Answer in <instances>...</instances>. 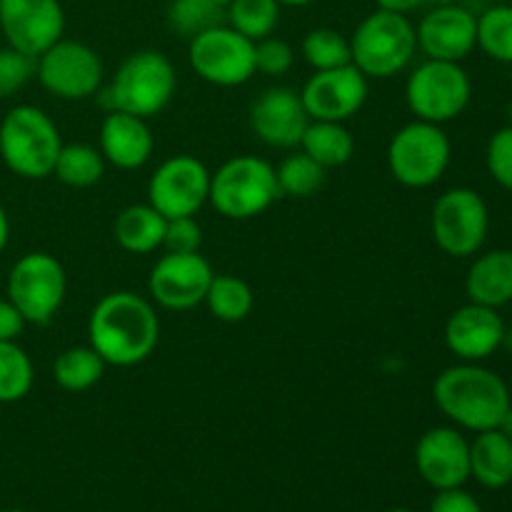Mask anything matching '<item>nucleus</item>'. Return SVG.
<instances>
[{
    "label": "nucleus",
    "instance_id": "obj_1",
    "mask_svg": "<svg viewBox=\"0 0 512 512\" xmlns=\"http://www.w3.org/2000/svg\"><path fill=\"white\" fill-rule=\"evenodd\" d=\"M90 348L115 368H133L155 353L160 320L153 300L130 290H115L93 305L88 318Z\"/></svg>",
    "mask_w": 512,
    "mask_h": 512
},
{
    "label": "nucleus",
    "instance_id": "obj_2",
    "mask_svg": "<svg viewBox=\"0 0 512 512\" xmlns=\"http://www.w3.org/2000/svg\"><path fill=\"white\" fill-rule=\"evenodd\" d=\"M433 400L460 430L483 433L498 428L510 410V388L495 370L480 363H458L435 378Z\"/></svg>",
    "mask_w": 512,
    "mask_h": 512
},
{
    "label": "nucleus",
    "instance_id": "obj_3",
    "mask_svg": "<svg viewBox=\"0 0 512 512\" xmlns=\"http://www.w3.org/2000/svg\"><path fill=\"white\" fill-rule=\"evenodd\" d=\"M175 88H178V75L168 55L160 50H138L115 70L103 93V105L108 110H123L148 120L168 108Z\"/></svg>",
    "mask_w": 512,
    "mask_h": 512
},
{
    "label": "nucleus",
    "instance_id": "obj_4",
    "mask_svg": "<svg viewBox=\"0 0 512 512\" xmlns=\"http://www.w3.org/2000/svg\"><path fill=\"white\" fill-rule=\"evenodd\" d=\"M60 148L58 125L35 105H15L0 123V158L18 178H50Z\"/></svg>",
    "mask_w": 512,
    "mask_h": 512
},
{
    "label": "nucleus",
    "instance_id": "obj_5",
    "mask_svg": "<svg viewBox=\"0 0 512 512\" xmlns=\"http://www.w3.org/2000/svg\"><path fill=\"white\" fill-rule=\"evenodd\" d=\"M353 65L368 80H388L403 73L418 53V35L408 15L375 10L350 35Z\"/></svg>",
    "mask_w": 512,
    "mask_h": 512
},
{
    "label": "nucleus",
    "instance_id": "obj_6",
    "mask_svg": "<svg viewBox=\"0 0 512 512\" xmlns=\"http://www.w3.org/2000/svg\"><path fill=\"white\" fill-rule=\"evenodd\" d=\"M280 195L275 168L255 155H235L210 175L213 208L228 220H250L263 215Z\"/></svg>",
    "mask_w": 512,
    "mask_h": 512
},
{
    "label": "nucleus",
    "instance_id": "obj_7",
    "mask_svg": "<svg viewBox=\"0 0 512 512\" xmlns=\"http://www.w3.org/2000/svg\"><path fill=\"white\" fill-rule=\"evenodd\" d=\"M453 145L443 125L415 118L390 138L388 168L390 175L405 188H430L450 168Z\"/></svg>",
    "mask_w": 512,
    "mask_h": 512
},
{
    "label": "nucleus",
    "instance_id": "obj_8",
    "mask_svg": "<svg viewBox=\"0 0 512 512\" xmlns=\"http://www.w3.org/2000/svg\"><path fill=\"white\" fill-rule=\"evenodd\" d=\"M473 98V83L460 63L425 58L405 83V100L425 123L445 125L465 113Z\"/></svg>",
    "mask_w": 512,
    "mask_h": 512
},
{
    "label": "nucleus",
    "instance_id": "obj_9",
    "mask_svg": "<svg viewBox=\"0 0 512 512\" xmlns=\"http://www.w3.org/2000/svg\"><path fill=\"white\" fill-rule=\"evenodd\" d=\"M68 275L55 255L35 250L15 260L8 273V300L28 325H48L63 308Z\"/></svg>",
    "mask_w": 512,
    "mask_h": 512
},
{
    "label": "nucleus",
    "instance_id": "obj_10",
    "mask_svg": "<svg viewBox=\"0 0 512 512\" xmlns=\"http://www.w3.org/2000/svg\"><path fill=\"white\" fill-rule=\"evenodd\" d=\"M433 240L450 258H473L483 250L490 230V210L473 188H450L430 213Z\"/></svg>",
    "mask_w": 512,
    "mask_h": 512
},
{
    "label": "nucleus",
    "instance_id": "obj_11",
    "mask_svg": "<svg viewBox=\"0 0 512 512\" xmlns=\"http://www.w3.org/2000/svg\"><path fill=\"white\" fill-rule=\"evenodd\" d=\"M35 78L55 98L88 100L103 88L105 68L90 45L60 38L35 58Z\"/></svg>",
    "mask_w": 512,
    "mask_h": 512
},
{
    "label": "nucleus",
    "instance_id": "obj_12",
    "mask_svg": "<svg viewBox=\"0 0 512 512\" xmlns=\"http://www.w3.org/2000/svg\"><path fill=\"white\" fill-rule=\"evenodd\" d=\"M190 68L210 85L238 88L255 75V43L228 23L190 38Z\"/></svg>",
    "mask_w": 512,
    "mask_h": 512
},
{
    "label": "nucleus",
    "instance_id": "obj_13",
    "mask_svg": "<svg viewBox=\"0 0 512 512\" xmlns=\"http://www.w3.org/2000/svg\"><path fill=\"white\" fill-rule=\"evenodd\" d=\"M210 170L195 155L163 160L148 183V203L165 218L195 215L210 198Z\"/></svg>",
    "mask_w": 512,
    "mask_h": 512
},
{
    "label": "nucleus",
    "instance_id": "obj_14",
    "mask_svg": "<svg viewBox=\"0 0 512 512\" xmlns=\"http://www.w3.org/2000/svg\"><path fill=\"white\" fill-rule=\"evenodd\" d=\"M213 268L200 253H165L148 275V295L165 310H193L205 303Z\"/></svg>",
    "mask_w": 512,
    "mask_h": 512
},
{
    "label": "nucleus",
    "instance_id": "obj_15",
    "mask_svg": "<svg viewBox=\"0 0 512 512\" xmlns=\"http://www.w3.org/2000/svg\"><path fill=\"white\" fill-rule=\"evenodd\" d=\"M65 33L60 0H0V35L15 50L38 58Z\"/></svg>",
    "mask_w": 512,
    "mask_h": 512
},
{
    "label": "nucleus",
    "instance_id": "obj_16",
    "mask_svg": "<svg viewBox=\"0 0 512 512\" xmlns=\"http://www.w3.org/2000/svg\"><path fill=\"white\" fill-rule=\"evenodd\" d=\"M368 78L353 63L333 70H315L305 80L300 98L310 120H335L345 123L360 113L368 100Z\"/></svg>",
    "mask_w": 512,
    "mask_h": 512
},
{
    "label": "nucleus",
    "instance_id": "obj_17",
    "mask_svg": "<svg viewBox=\"0 0 512 512\" xmlns=\"http://www.w3.org/2000/svg\"><path fill=\"white\" fill-rule=\"evenodd\" d=\"M250 130L260 143L278 150H295L303 140L310 115L305 110L300 90L288 85H273L263 90L250 105Z\"/></svg>",
    "mask_w": 512,
    "mask_h": 512
},
{
    "label": "nucleus",
    "instance_id": "obj_18",
    "mask_svg": "<svg viewBox=\"0 0 512 512\" xmlns=\"http://www.w3.org/2000/svg\"><path fill=\"white\" fill-rule=\"evenodd\" d=\"M415 468L433 490L460 488L470 480V440L455 425H438L420 435Z\"/></svg>",
    "mask_w": 512,
    "mask_h": 512
},
{
    "label": "nucleus",
    "instance_id": "obj_19",
    "mask_svg": "<svg viewBox=\"0 0 512 512\" xmlns=\"http://www.w3.org/2000/svg\"><path fill=\"white\" fill-rule=\"evenodd\" d=\"M415 35L428 60L463 63L478 48V18L460 3L435 5L415 25Z\"/></svg>",
    "mask_w": 512,
    "mask_h": 512
},
{
    "label": "nucleus",
    "instance_id": "obj_20",
    "mask_svg": "<svg viewBox=\"0 0 512 512\" xmlns=\"http://www.w3.org/2000/svg\"><path fill=\"white\" fill-rule=\"evenodd\" d=\"M505 320L495 308L465 303L445 323V345L460 363H483L503 348Z\"/></svg>",
    "mask_w": 512,
    "mask_h": 512
},
{
    "label": "nucleus",
    "instance_id": "obj_21",
    "mask_svg": "<svg viewBox=\"0 0 512 512\" xmlns=\"http://www.w3.org/2000/svg\"><path fill=\"white\" fill-rule=\"evenodd\" d=\"M98 150L105 163L118 170H138L153 158L155 138L148 128V120L123 110H108L100 123Z\"/></svg>",
    "mask_w": 512,
    "mask_h": 512
},
{
    "label": "nucleus",
    "instance_id": "obj_22",
    "mask_svg": "<svg viewBox=\"0 0 512 512\" xmlns=\"http://www.w3.org/2000/svg\"><path fill=\"white\" fill-rule=\"evenodd\" d=\"M465 295L468 303L485 308H505L512 303V250H488L478 253L465 275Z\"/></svg>",
    "mask_w": 512,
    "mask_h": 512
},
{
    "label": "nucleus",
    "instance_id": "obj_23",
    "mask_svg": "<svg viewBox=\"0 0 512 512\" xmlns=\"http://www.w3.org/2000/svg\"><path fill=\"white\" fill-rule=\"evenodd\" d=\"M470 478L488 490H503L512 483V438L503 430L475 433L470 443Z\"/></svg>",
    "mask_w": 512,
    "mask_h": 512
},
{
    "label": "nucleus",
    "instance_id": "obj_24",
    "mask_svg": "<svg viewBox=\"0 0 512 512\" xmlns=\"http://www.w3.org/2000/svg\"><path fill=\"white\" fill-rule=\"evenodd\" d=\"M165 223H168V218L160 215L150 203L128 205V208L120 210V215L115 218V243H118L125 253H155L158 248H163Z\"/></svg>",
    "mask_w": 512,
    "mask_h": 512
},
{
    "label": "nucleus",
    "instance_id": "obj_25",
    "mask_svg": "<svg viewBox=\"0 0 512 512\" xmlns=\"http://www.w3.org/2000/svg\"><path fill=\"white\" fill-rule=\"evenodd\" d=\"M298 148L305 155H310L315 163L323 165L325 170L340 168V165L350 163V158L355 155V138L345 128V123H335V120H310Z\"/></svg>",
    "mask_w": 512,
    "mask_h": 512
},
{
    "label": "nucleus",
    "instance_id": "obj_26",
    "mask_svg": "<svg viewBox=\"0 0 512 512\" xmlns=\"http://www.w3.org/2000/svg\"><path fill=\"white\" fill-rule=\"evenodd\" d=\"M210 315L220 323H243L253 313L255 295L253 288L243 278L230 273L213 275L210 288L205 293V303Z\"/></svg>",
    "mask_w": 512,
    "mask_h": 512
},
{
    "label": "nucleus",
    "instance_id": "obj_27",
    "mask_svg": "<svg viewBox=\"0 0 512 512\" xmlns=\"http://www.w3.org/2000/svg\"><path fill=\"white\" fill-rule=\"evenodd\" d=\"M105 368V360L90 345H75L55 358L53 378L68 393H85L103 380Z\"/></svg>",
    "mask_w": 512,
    "mask_h": 512
},
{
    "label": "nucleus",
    "instance_id": "obj_28",
    "mask_svg": "<svg viewBox=\"0 0 512 512\" xmlns=\"http://www.w3.org/2000/svg\"><path fill=\"white\" fill-rule=\"evenodd\" d=\"M105 158L95 145L63 143L53 175L68 188H93L105 175Z\"/></svg>",
    "mask_w": 512,
    "mask_h": 512
},
{
    "label": "nucleus",
    "instance_id": "obj_29",
    "mask_svg": "<svg viewBox=\"0 0 512 512\" xmlns=\"http://www.w3.org/2000/svg\"><path fill=\"white\" fill-rule=\"evenodd\" d=\"M280 8L283 5L278 0H233L225 8V23L248 40L258 43V40L273 35L278 28Z\"/></svg>",
    "mask_w": 512,
    "mask_h": 512
},
{
    "label": "nucleus",
    "instance_id": "obj_30",
    "mask_svg": "<svg viewBox=\"0 0 512 512\" xmlns=\"http://www.w3.org/2000/svg\"><path fill=\"white\" fill-rule=\"evenodd\" d=\"M33 360L18 345V340L0 343V403L10 405L23 400L33 390Z\"/></svg>",
    "mask_w": 512,
    "mask_h": 512
},
{
    "label": "nucleus",
    "instance_id": "obj_31",
    "mask_svg": "<svg viewBox=\"0 0 512 512\" xmlns=\"http://www.w3.org/2000/svg\"><path fill=\"white\" fill-rule=\"evenodd\" d=\"M275 175H278L280 195H290V198H310L325 183L323 165L315 163L300 148H295L288 158H283V163L275 168Z\"/></svg>",
    "mask_w": 512,
    "mask_h": 512
},
{
    "label": "nucleus",
    "instance_id": "obj_32",
    "mask_svg": "<svg viewBox=\"0 0 512 512\" xmlns=\"http://www.w3.org/2000/svg\"><path fill=\"white\" fill-rule=\"evenodd\" d=\"M305 63L313 70H333L353 63L350 53V38H345L340 30L333 28H315L310 30L300 45Z\"/></svg>",
    "mask_w": 512,
    "mask_h": 512
},
{
    "label": "nucleus",
    "instance_id": "obj_33",
    "mask_svg": "<svg viewBox=\"0 0 512 512\" xmlns=\"http://www.w3.org/2000/svg\"><path fill=\"white\" fill-rule=\"evenodd\" d=\"M478 48L488 58L512 65V5H493L480 15Z\"/></svg>",
    "mask_w": 512,
    "mask_h": 512
},
{
    "label": "nucleus",
    "instance_id": "obj_34",
    "mask_svg": "<svg viewBox=\"0 0 512 512\" xmlns=\"http://www.w3.org/2000/svg\"><path fill=\"white\" fill-rule=\"evenodd\" d=\"M170 28L185 38H195L203 30L225 23V10L215 8L208 0H173L168 8Z\"/></svg>",
    "mask_w": 512,
    "mask_h": 512
},
{
    "label": "nucleus",
    "instance_id": "obj_35",
    "mask_svg": "<svg viewBox=\"0 0 512 512\" xmlns=\"http://www.w3.org/2000/svg\"><path fill=\"white\" fill-rule=\"evenodd\" d=\"M35 78L33 55L15 50L10 45L0 48V100L20 93Z\"/></svg>",
    "mask_w": 512,
    "mask_h": 512
},
{
    "label": "nucleus",
    "instance_id": "obj_36",
    "mask_svg": "<svg viewBox=\"0 0 512 512\" xmlns=\"http://www.w3.org/2000/svg\"><path fill=\"white\" fill-rule=\"evenodd\" d=\"M485 165L488 173L500 188L512 193V125L495 130L485 148Z\"/></svg>",
    "mask_w": 512,
    "mask_h": 512
},
{
    "label": "nucleus",
    "instance_id": "obj_37",
    "mask_svg": "<svg viewBox=\"0 0 512 512\" xmlns=\"http://www.w3.org/2000/svg\"><path fill=\"white\" fill-rule=\"evenodd\" d=\"M293 63L295 50L290 48L288 40L268 35V38L255 43V73H263L268 78H280V75L290 73Z\"/></svg>",
    "mask_w": 512,
    "mask_h": 512
},
{
    "label": "nucleus",
    "instance_id": "obj_38",
    "mask_svg": "<svg viewBox=\"0 0 512 512\" xmlns=\"http://www.w3.org/2000/svg\"><path fill=\"white\" fill-rule=\"evenodd\" d=\"M200 245H203V228L195 220V215L170 218L165 223V253H200Z\"/></svg>",
    "mask_w": 512,
    "mask_h": 512
},
{
    "label": "nucleus",
    "instance_id": "obj_39",
    "mask_svg": "<svg viewBox=\"0 0 512 512\" xmlns=\"http://www.w3.org/2000/svg\"><path fill=\"white\" fill-rule=\"evenodd\" d=\"M430 512H483L478 498L470 495L468 490L448 488V490H435V498L430 503Z\"/></svg>",
    "mask_w": 512,
    "mask_h": 512
},
{
    "label": "nucleus",
    "instance_id": "obj_40",
    "mask_svg": "<svg viewBox=\"0 0 512 512\" xmlns=\"http://www.w3.org/2000/svg\"><path fill=\"white\" fill-rule=\"evenodd\" d=\"M25 318L8 298H0V343L18 340L25 330Z\"/></svg>",
    "mask_w": 512,
    "mask_h": 512
},
{
    "label": "nucleus",
    "instance_id": "obj_41",
    "mask_svg": "<svg viewBox=\"0 0 512 512\" xmlns=\"http://www.w3.org/2000/svg\"><path fill=\"white\" fill-rule=\"evenodd\" d=\"M380 10H390V13H400V15H408L413 10H418L425 0H375Z\"/></svg>",
    "mask_w": 512,
    "mask_h": 512
},
{
    "label": "nucleus",
    "instance_id": "obj_42",
    "mask_svg": "<svg viewBox=\"0 0 512 512\" xmlns=\"http://www.w3.org/2000/svg\"><path fill=\"white\" fill-rule=\"evenodd\" d=\"M8 240H10V220H8V213H5V208L0 205V253L5 250Z\"/></svg>",
    "mask_w": 512,
    "mask_h": 512
},
{
    "label": "nucleus",
    "instance_id": "obj_43",
    "mask_svg": "<svg viewBox=\"0 0 512 512\" xmlns=\"http://www.w3.org/2000/svg\"><path fill=\"white\" fill-rule=\"evenodd\" d=\"M498 430H503V433L508 435V438H512V405H510V410H508V413H505V418L500 420Z\"/></svg>",
    "mask_w": 512,
    "mask_h": 512
},
{
    "label": "nucleus",
    "instance_id": "obj_44",
    "mask_svg": "<svg viewBox=\"0 0 512 512\" xmlns=\"http://www.w3.org/2000/svg\"><path fill=\"white\" fill-rule=\"evenodd\" d=\"M280 5H290V8H303V5L315 3V0H278Z\"/></svg>",
    "mask_w": 512,
    "mask_h": 512
},
{
    "label": "nucleus",
    "instance_id": "obj_45",
    "mask_svg": "<svg viewBox=\"0 0 512 512\" xmlns=\"http://www.w3.org/2000/svg\"><path fill=\"white\" fill-rule=\"evenodd\" d=\"M500 350H508V353H512V328H505L503 348H500Z\"/></svg>",
    "mask_w": 512,
    "mask_h": 512
},
{
    "label": "nucleus",
    "instance_id": "obj_46",
    "mask_svg": "<svg viewBox=\"0 0 512 512\" xmlns=\"http://www.w3.org/2000/svg\"><path fill=\"white\" fill-rule=\"evenodd\" d=\"M208 3H213L215 8H223V10H225L230 3H233V0H208Z\"/></svg>",
    "mask_w": 512,
    "mask_h": 512
},
{
    "label": "nucleus",
    "instance_id": "obj_47",
    "mask_svg": "<svg viewBox=\"0 0 512 512\" xmlns=\"http://www.w3.org/2000/svg\"><path fill=\"white\" fill-rule=\"evenodd\" d=\"M435 5H455V3H460V0H433Z\"/></svg>",
    "mask_w": 512,
    "mask_h": 512
},
{
    "label": "nucleus",
    "instance_id": "obj_48",
    "mask_svg": "<svg viewBox=\"0 0 512 512\" xmlns=\"http://www.w3.org/2000/svg\"><path fill=\"white\" fill-rule=\"evenodd\" d=\"M508 125H512V103L508 105Z\"/></svg>",
    "mask_w": 512,
    "mask_h": 512
},
{
    "label": "nucleus",
    "instance_id": "obj_49",
    "mask_svg": "<svg viewBox=\"0 0 512 512\" xmlns=\"http://www.w3.org/2000/svg\"><path fill=\"white\" fill-rule=\"evenodd\" d=\"M388 512H413V510H408V508H393V510H388Z\"/></svg>",
    "mask_w": 512,
    "mask_h": 512
},
{
    "label": "nucleus",
    "instance_id": "obj_50",
    "mask_svg": "<svg viewBox=\"0 0 512 512\" xmlns=\"http://www.w3.org/2000/svg\"><path fill=\"white\" fill-rule=\"evenodd\" d=\"M0 512H25V510H18V508H10V510H0Z\"/></svg>",
    "mask_w": 512,
    "mask_h": 512
}]
</instances>
